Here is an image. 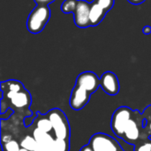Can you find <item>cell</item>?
I'll use <instances>...</instances> for the list:
<instances>
[{
  "mask_svg": "<svg viewBox=\"0 0 151 151\" xmlns=\"http://www.w3.org/2000/svg\"><path fill=\"white\" fill-rule=\"evenodd\" d=\"M50 18V9L48 5L35 6L27 20V28L32 34H38L45 28Z\"/></svg>",
  "mask_w": 151,
  "mask_h": 151,
  "instance_id": "cell-1",
  "label": "cell"
},
{
  "mask_svg": "<svg viewBox=\"0 0 151 151\" xmlns=\"http://www.w3.org/2000/svg\"><path fill=\"white\" fill-rule=\"evenodd\" d=\"M142 31L145 35H150V34H151V27L150 26H145L143 28Z\"/></svg>",
  "mask_w": 151,
  "mask_h": 151,
  "instance_id": "cell-23",
  "label": "cell"
},
{
  "mask_svg": "<svg viewBox=\"0 0 151 151\" xmlns=\"http://www.w3.org/2000/svg\"><path fill=\"white\" fill-rule=\"evenodd\" d=\"M134 112V110L126 106L119 107L114 111L111 120V127L112 132L119 138H122L125 128L129 120L132 118Z\"/></svg>",
  "mask_w": 151,
  "mask_h": 151,
  "instance_id": "cell-5",
  "label": "cell"
},
{
  "mask_svg": "<svg viewBox=\"0 0 151 151\" xmlns=\"http://www.w3.org/2000/svg\"><path fill=\"white\" fill-rule=\"evenodd\" d=\"M106 13L107 12H105L96 2L93 1L90 4V14H89L90 25L92 27L97 26L104 19Z\"/></svg>",
  "mask_w": 151,
  "mask_h": 151,
  "instance_id": "cell-11",
  "label": "cell"
},
{
  "mask_svg": "<svg viewBox=\"0 0 151 151\" xmlns=\"http://www.w3.org/2000/svg\"><path fill=\"white\" fill-rule=\"evenodd\" d=\"M46 117L52 125L56 139L69 141L70 126L65 114L59 109H53L46 114Z\"/></svg>",
  "mask_w": 151,
  "mask_h": 151,
  "instance_id": "cell-2",
  "label": "cell"
},
{
  "mask_svg": "<svg viewBox=\"0 0 151 151\" xmlns=\"http://www.w3.org/2000/svg\"><path fill=\"white\" fill-rule=\"evenodd\" d=\"M89 14H90V4L84 0H79L77 7L73 12L75 25L81 28L91 27Z\"/></svg>",
  "mask_w": 151,
  "mask_h": 151,
  "instance_id": "cell-8",
  "label": "cell"
},
{
  "mask_svg": "<svg viewBox=\"0 0 151 151\" xmlns=\"http://www.w3.org/2000/svg\"><path fill=\"white\" fill-rule=\"evenodd\" d=\"M3 92V97L2 98H7L10 100V105L12 110L13 108H16L18 109H24L27 111H30L29 107L32 102L31 95L28 91L26 89L20 91V92H10V91H2Z\"/></svg>",
  "mask_w": 151,
  "mask_h": 151,
  "instance_id": "cell-6",
  "label": "cell"
},
{
  "mask_svg": "<svg viewBox=\"0 0 151 151\" xmlns=\"http://www.w3.org/2000/svg\"><path fill=\"white\" fill-rule=\"evenodd\" d=\"M34 1L37 4V5H48L52 2H54L55 0H34Z\"/></svg>",
  "mask_w": 151,
  "mask_h": 151,
  "instance_id": "cell-20",
  "label": "cell"
},
{
  "mask_svg": "<svg viewBox=\"0 0 151 151\" xmlns=\"http://www.w3.org/2000/svg\"><path fill=\"white\" fill-rule=\"evenodd\" d=\"M147 128H149L150 131L151 132V120L150 121H148V123H147Z\"/></svg>",
  "mask_w": 151,
  "mask_h": 151,
  "instance_id": "cell-25",
  "label": "cell"
},
{
  "mask_svg": "<svg viewBox=\"0 0 151 151\" xmlns=\"http://www.w3.org/2000/svg\"><path fill=\"white\" fill-rule=\"evenodd\" d=\"M94 1L96 2L107 12L113 7L115 2V0H94Z\"/></svg>",
  "mask_w": 151,
  "mask_h": 151,
  "instance_id": "cell-18",
  "label": "cell"
},
{
  "mask_svg": "<svg viewBox=\"0 0 151 151\" xmlns=\"http://www.w3.org/2000/svg\"><path fill=\"white\" fill-rule=\"evenodd\" d=\"M19 151H29V150H26V149H23V148H21Z\"/></svg>",
  "mask_w": 151,
  "mask_h": 151,
  "instance_id": "cell-26",
  "label": "cell"
},
{
  "mask_svg": "<svg viewBox=\"0 0 151 151\" xmlns=\"http://www.w3.org/2000/svg\"><path fill=\"white\" fill-rule=\"evenodd\" d=\"M129 3H131L132 4H134V5H138V4H142L145 0H127Z\"/></svg>",
  "mask_w": 151,
  "mask_h": 151,
  "instance_id": "cell-22",
  "label": "cell"
},
{
  "mask_svg": "<svg viewBox=\"0 0 151 151\" xmlns=\"http://www.w3.org/2000/svg\"><path fill=\"white\" fill-rule=\"evenodd\" d=\"M134 151H151V140L142 143H137L135 145Z\"/></svg>",
  "mask_w": 151,
  "mask_h": 151,
  "instance_id": "cell-19",
  "label": "cell"
},
{
  "mask_svg": "<svg viewBox=\"0 0 151 151\" xmlns=\"http://www.w3.org/2000/svg\"><path fill=\"white\" fill-rule=\"evenodd\" d=\"M34 122L35 123V128L40 129L41 131L47 133H50L53 131V127L52 125L50 123V121L49 120V118L46 117V115H41L40 113H38L36 118L34 120Z\"/></svg>",
  "mask_w": 151,
  "mask_h": 151,
  "instance_id": "cell-13",
  "label": "cell"
},
{
  "mask_svg": "<svg viewBox=\"0 0 151 151\" xmlns=\"http://www.w3.org/2000/svg\"><path fill=\"white\" fill-rule=\"evenodd\" d=\"M49 149H50L49 147H47V146H45V145H43V144L37 143L35 151H48L49 150Z\"/></svg>",
  "mask_w": 151,
  "mask_h": 151,
  "instance_id": "cell-21",
  "label": "cell"
},
{
  "mask_svg": "<svg viewBox=\"0 0 151 151\" xmlns=\"http://www.w3.org/2000/svg\"><path fill=\"white\" fill-rule=\"evenodd\" d=\"M88 145L93 151H125L114 138L104 133H97L92 135Z\"/></svg>",
  "mask_w": 151,
  "mask_h": 151,
  "instance_id": "cell-4",
  "label": "cell"
},
{
  "mask_svg": "<svg viewBox=\"0 0 151 151\" xmlns=\"http://www.w3.org/2000/svg\"><path fill=\"white\" fill-rule=\"evenodd\" d=\"M36 141L35 140V138L33 136H25L24 139L21 140L20 142V146L23 149H26L29 151H35V147H36Z\"/></svg>",
  "mask_w": 151,
  "mask_h": 151,
  "instance_id": "cell-15",
  "label": "cell"
},
{
  "mask_svg": "<svg viewBox=\"0 0 151 151\" xmlns=\"http://www.w3.org/2000/svg\"><path fill=\"white\" fill-rule=\"evenodd\" d=\"M75 85L86 90L92 95L100 86V78L92 71H85L77 77Z\"/></svg>",
  "mask_w": 151,
  "mask_h": 151,
  "instance_id": "cell-7",
  "label": "cell"
},
{
  "mask_svg": "<svg viewBox=\"0 0 151 151\" xmlns=\"http://www.w3.org/2000/svg\"><path fill=\"white\" fill-rule=\"evenodd\" d=\"M91 94L86 90L74 85L69 99V105L73 110H81L88 103Z\"/></svg>",
  "mask_w": 151,
  "mask_h": 151,
  "instance_id": "cell-10",
  "label": "cell"
},
{
  "mask_svg": "<svg viewBox=\"0 0 151 151\" xmlns=\"http://www.w3.org/2000/svg\"><path fill=\"white\" fill-rule=\"evenodd\" d=\"M100 87L108 95H117L119 92V82L116 74L111 71L104 72L100 77Z\"/></svg>",
  "mask_w": 151,
  "mask_h": 151,
  "instance_id": "cell-9",
  "label": "cell"
},
{
  "mask_svg": "<svg viewBox=\"0 0 151 151\" xmlns=\"http://www.w3.org/2000/svg\"><path fill=\"white\" fill-rule=\"evenodd\" d=\"M79 0H65L61 5V10L65 13H70L75 11Z\"/></svg>",
  "mask_w": 151,
  "mask_h": 151,
  "instance_id": "cell-16",
  "label": "cell"
},
{
  "mask_svg": "<svg viewBox=\"0 0 151 151\" xmlns=\"http://www.w3.org/2000/svg\"><path fill=\"white\" fill-rule=\"evenodd\" d=\"M3 151H19L21 149L20 143L15 140H12L6 143L2 144Z\"/></svg>",
  "mask_w": 151,
  "mask_h": 151,
  "instance_id": "cell-17",
  "label": "cell"
},
{
  "mask_svg": "<svg viewBox=\"0 0 151 151\" xmlns=\"http://www.w3.org/2000/svg\"><path fill=\"white\" fill-rule=\"evenodd\" d=\"M33 137L35 138V140L36 141L37 143L43 144L49 148L50 147V145L52 144V142L56 139V138H53L50 133H44V132L41 131L40 129H37V128H35L33 131Z\"/></svg>",
  "mask_w": 151,
  "mask_h": 151,
  "instance_id": "cell-12",
  "label": "cell"
},
{
  "mask_svg": "<svg viewBox=\"0 0 151 151\" xmlns=\"http://www.w3.org/2000/svg\"><path fill=\"white\" fill-rule=\"evenodd\" d=\"M143 121L144 117L143 115H141V113L138 110H134V115L132 118L129 120L127 123L123 136L122 140H124L127 143L132 144V145H136L138 142L142 139V129H143Z\"/></svg>",
  "mask_w": 151,
  "mask_h": 151,
  "instance_id": "cell-3",
  "label": "cell"
},
{
  "mask_svg": "<svg viewBox=\"0 0 151 151\" xmlns=\"http://www.w3.org/2000/svg\"><path fill=\"white\" fill-rule=\"evenodd\" d=\"M80 151H93V150L91 149V147L88 144V145H85V146H83Z\"/></svg>",
  "mask_w": 151,
  "mask_h": 151,
  "instance_id": "cell-24",
  "label": "cell"
},
{
  "mask_svg": "<svg viewBox=\"0 0 151 151\" xmlns=\"http://www.w3.org/2000/svg\"><path fill=\"white\" fill-rule=\"evenodd\" d=\"M69 149H70L69 141L55 139L48 151H69Z\"/></svg>",
  "mask_w": 151,
  "mask_h": 151,
  "instance_id": "cell-14",
  "label": "cell"
}]
</instances>
